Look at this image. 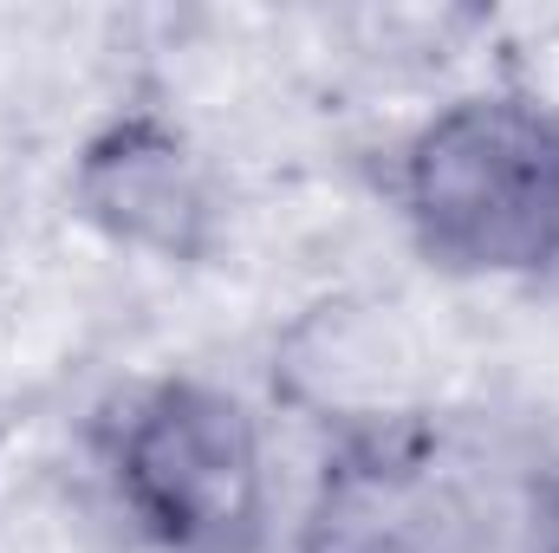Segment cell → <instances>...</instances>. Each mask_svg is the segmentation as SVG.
Masks as SVG:
<instances>
[{"mask_svg":"<svg viewBox=\"0 0 559 553\" xmlns=\"http://www.w3.org/2000/svg\"><path fill=\"white\" fill-rule=\"evenodd\" d=\"M397 222L449 280L559 274V105L481 85L436 105L397 150Z\"/></svg>","mask_w":559,"mask_h":553,"instance_id":"6da1fadb","label":"cell"},{"mask_svg":"<svg viewBox=\"0 0 559 553\" xmlns=\"http://www.w3.org/2000/svg\"><path fill=\"white\" fill-rule=\"evenodd\" d=\"M98 475L156 553H261L274 534L267 430L202 372L124 385L98 416Z\"/></svg>","mask_w":559,"mask_h":553,"instance_id":"7a4b0ae2","label":"cell"},{"mask_svg":"<svg viewBox=\"0 0 559 553\" xmlns=\"http://www.w3.org/2000/svg\"><path fill=\"white\" fill-rule=\"evenodd\" d=\"M293 553H488V508L429 411L332 430Z\"/></svg>","mask_w":559,"mask_h":553,"instance_id":"3957f363","label":"cell"},{"mask_svg":"<svg viewBox=\"0 0 559 553\" xmlns=\"http://www.w3.org/2000/svg\"><path fill=\"white\" fill-rule=\"evenodd\" d=\"M72 209L111 248L163 268H202L222 248L215 169L163 105H124L79 143Z\"/></svg>","mask_w":559,"mask_h":553,"instance_id":"277c9868","label":"cell"},{"mask_svg":"<svg viewBox=\"0 0 559 553\" xmlns=\"http://www.w3.org/2000/svg\"><path fill=\"white\" fill-rule=\"evenodd\" d=\"M527 553H559V462L534 482V502H527Z\"/></svg>","mask_w":559,"mask_h":553,"instance_id":"5b68a950","label":"cell"}]
</instances>
